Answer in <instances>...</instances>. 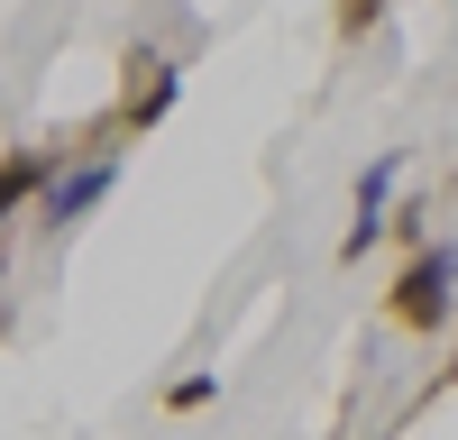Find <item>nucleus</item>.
<instances>
[{
	"mask_svg": "<svg viewBox=\"0 0 458 440\" xmlns=\"http://www.w3.org/2000/svg\"><path fill=\"white\" fill-rule=\"evenodd\" d=\"M449 284H458V257H449V248H422V257H412V275L394 284V321H412V330H440V312H449Z\"/></svg>",
	"mask_w": 458,
	"mask_h": 440,
	"instance_id": "nucleus-1",
	"label": "nucleus"
},
{
	"mask_svg": "<svg viewBox=\"0 0 458 440\" xmlns=\"http://www.w3.org/2000/svg\"><path fill=\"white\" fill-rule=\"evenodd\" d=\"M101 193H110V157H101V165H83V174H64V183H55V202H47V220H83Z\"/></svg>",
	"mask_w": 458,
	"mask_h": 440,
	"instance_id": "nucleus-2",
	"label": "nucleus"
},
{
	"mask_svg": "<svg viewBox=\"0 0 458 440\" xmlns=\"http://www.w3.org/2000/svg\"><path fill=\"white\" fill-rule=\"evenodd\" d=\"M165 101H174V64H165V55H147V64H138V92H129V120H157Z\"/></svg>",
	"mask_w": 458,
	"mask_h": 440,
	"instance_id": "nucleus-3",
	"label": "nucleus"
},
{
	"mask_svg": "<svg viewBox=\"0 0 458 440\" xmlns=\"http://www.w3.org/2000/svg\"><path fill=\"white\" fill-rule=\"evenodd\" d=\"M449 377H458V367H449Z\"/></svg>",
	"mask_w": 458,
	"mask_h": 440,
	"instance_id": "nucleus-4",
	"label": "nucleus"
}]
</instances>
